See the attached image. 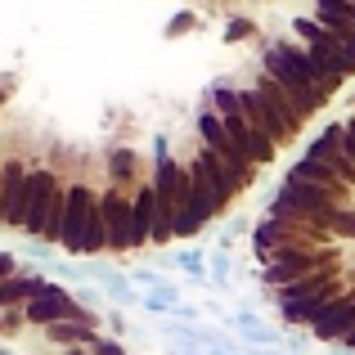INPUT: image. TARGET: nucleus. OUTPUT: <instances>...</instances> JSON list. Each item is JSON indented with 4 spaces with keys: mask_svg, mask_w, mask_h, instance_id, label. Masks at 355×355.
<instances>
[{
    "mask_svg": "<svg viewBox=\"0 0 355 355\" xmlns=\"http://www.w3.org/2000/svg\"><path fill=\"white\" fill-rule=\"evenodd\" d=\"M166 355H193V351H184V347H171V351H166Z\"/></svg>",
    "mask_w": 355,
    "mask_h": 355,
    "instance_id": "26",
    "label": "nucleus"
},
{
    "mask_svg": "<svg viewBox=\"0 0 355 355\" xmlns=\"http://www.w3.org/2000/svg\"><path fill=\"white\" fill-rule=\"evenodd\" d=\"M338 355H355V351H347V347H338Z\"/></svg>",
    "mask_w": 355,
    "mask_h": 355,
    "instance_id": "27",
    "label": "nucleus"
},
{
    "mask_svg": "<svg viewBox=\"0 0 355 355\" xmlns=\"http://www.w3.org/2000/svg\"><path fill=\"white\" fill-rule=\"evenodd\" d=\"M95 216H99V193L90 184L72 180L68 184V211H63V239H59V248L68 257H86V234L95 225Z\"/></svg>",
    "mask_w": 355,
    "mask_h": 355,
    "instance_id": "4",
    "label": "nucleus"
},
{
    "mask_svg": "<svg viewBox=\"0 0 355 355\" xmlns=\"http://www.w3.org/2000/svg\"><path fill=\"white\" fill-rule=\"evenodd\" d=\"M293 36L324 63V68L338 72L342 81L355 77V32L333 36L329 27H320V18H315V14H297V18H293Z\"/></svg>",
    "mask_w": 355,
    "mask_h": 355,
    "instance_id": "2",
    "label": "nucleus"
},
{
    "mask_svg": "<svg viewBox=\"0 0 355 355\" xmlns=\"http://www.w3.org/2000/svg\"><path fill=\"white\" fill-rule=\"evenodd\" d=\"M193 130H198V144H202V148H211V153H216V157H220V162H225L234 175H243L248 184H257V166H252V157L243 153V148L234 144V139H230V130H225V117H220L211 104L198 113V121H193Z\"/></svg>",
    "mask_w": 355,
    "mask_h": 355,
    "instance_id": "3",
    "label": "nucleus"
},
{
    "mask_svg": "<svg viewBox=\"0 0 355 355\" xmlns=\"http://www.w3.org/2000/svg\"><path fill=\"white\" fill-rule=\"evenodd\" d=\"M99 284L108 288V297H113V302H121V306H139V293L130 288L126 275H117V270H99Z\"/></svg>",
    "mask_w": 355,
    "mask_h": 355,
    "instance_id": "19",
    "label": "nucleus"
},
{
    "mask_svg": "<svg viewBox=\"0 0 355 355\" xmlns=\"http://www.w3.org/2000/svg\"><path fill=\"white\" fill-rule=\"evenodd\" d=\"M108 175H113V184L117 189H139V153L135 148H113L108 153Z\"/></svg>",
    "mask_w": 355,
    "mask_h": 355,
    "instance_id": "17",
    "label": "nucleus"
},
{
    "mask_svg": "<svg viewBox=\"0 0 355 355\" xmlns=\"http://www.w3.org/2000/svg\"><path fill=\"white\" fill-rule=\"evenodd\" d=\"M166 261H171L175 270H184V275H189L193 284H207V252H202V248H189V252H171Z\"/></svg>",
    "mask_w": 355,
    "mask_h": 355,
    "instance_id": "18",
    "label": "nucleus"
},
{
    "mask_svg": "<svg viewBox=\"0 0 355 355\" xmlns=\"http://www.w3.org/2000/svg\"><path fill=\"white\" fill-rule=\"evenodd\" d=\"M333 266H347L342 261V243L338 248H279L275 257L261 261V284L275 293V288H288L306 275H320V270H333Z\"/></svg>",
    "mask_w": 355,
    "mask_h": 355,
    "instance_id": "1",
    "label": "nucleus"
},
{
    "mask_svg": "<svg viewBox=\"0 0 355 355\" xmlns=\"http://www.w3.org/2000/svg\"><path fill=\"white\" fill-rule=\"evenodd\" d=\"M153 216H157V189H153V180H139V189L130 193V239H135V252L144 243H153Z\"/></svg>",
    "mask_w": 355,
    "mask_h": 355,
    "instance_id": "12",
    "label": "nucleus"
},
{
    "mask_svg": "<svg viewBox=\"0 0 355 355\" xmlns=\"http://www.w3.org/2000/svg\"><path fill=\"white\" fill-rule=\"evenodd\" d=\"M135 284H144V288H148V293H157V288H162V284H166V279H162V275H157V270H135Z\"/></svg>",
    "mask_w": 355,
    "mask_h": 355,
    "instance_id": "24",
    "label": "nucleus"
},
{
    "mask_svg": "<svg viewBox=\"0 0 355 355\" xmlns=\"http://www.w3.org/2000/svg\"><path fill=\"white\" fill-rule=\"evenodd\" d=\"M27 175H32V166H27L23 157H5V162H0V225L5 230H23Z\"/></svg>",
    "mask_w": 355,
    "mask_h": 355,
    "instance_id": "6",
    "label": "nucleus"
},
{
    "mask_svg": "<svg viewBox=\"0 0 355 355\" xmlns=\"http://www.w3.org/2000/svg\"><path fill=\"white\" fill-rule=\"evenodd\" d=\"M45 284H50V279H45L41 266H23L18 275H9L5 284H0V311H23L36 293H45Z\"/></svg>",
    "mask_w": 355,
    "mask_h": 355,
    "instance_id": "10",
    "label": "nucleus"
},
{
    "mask_svg": "<svg viewBox=\"0 0 355 355\" xmlns=\"http://www.w3.org/2000/svg\"><path fill=\"white\" fill-rule=\"evenodd\" d=\"M225 130H230V139L243 148V153L252 157V166H275V157H279V148H275V139L266 135V130H257L248 117H243V108H234V113H225Z\"/></svg>",
    "mask_w": 355,
    "mask_h": 355,
    "instance_id": "9",
    "label": "nucleus"
},
{
    "mask_svg": "<svg viewBox=\"0 0 355 355\" xmlns=\"http://www.w3.org/2000/svg\"><path fill=\"white\" fill-rule=\"evenodd\" d=\"M90 355H130L126 347H121L117 338H104V333H99L95 342H90Z\"/></svg>",
    "mask_w": 355,
    "mask_h": 355,
    "instance_id": "23",
    "label": "nucleus"
},
{
    "mask_svg": "<svg viewBox=\"0 0 355 355\" xmlns=\"http://www.w3.org/2000/svg\"><path fill=\"white\" fill-rule=\"evenodd\" d=\"M288 175H293V180H311V184H324V189H347V184H342L338 180V171H333V166L329 162H315V157H297V162H293V171H288ZM355 193V189H351Z\"/></svg>",
    "mask_w": 355,
    "mask_h": 355,
    "instance_id": "16",
    "label": "nucleus"
},
{
    "mask_svg": "<svg viewBox=\"0 0 355 355\" xmlns=\"http://www.w3.org/2000/svg\"><path fill=\"white\" fill-rule=\"evenodd\" d=\"M99 216L108 225V252H135V239H130V193L108 184L99 193Z\"/></svg>",
    "mask_w": 355,
    "mask_h": 355,
    "instance_id": "7",
    "label": "nucleus"
},
{
    "mask_svg": "<svg viewBox=\"0 0 355 355\" xmlns=\"http://www.w3.org/2000/svg\"><path fill=\"white\" fill-rule=\"evenodd\" d=\"M0 99H5V95H0Z\"/></svg>",
    "mask_w": 355,
    "mask_h": 355,
    "instance_id": "28",
    "label": "nucleus"
},
{
    "mask_svg": "<svg viewBox=\"0 0 355 355\" xmlns=\"http://www.w3.org/2000/svg\"><path fill=\"white\" fill-rule=\"evenodd\" d=\"M18 329H27V315L23 311H0V338H14Z\"/></svg>",
    "mask_w": 355,
    "mask_h": 355,
    "instance_id": "22",
    "label": "nucleus"
},
{
    "mask_svg": "<svg viewBox=\"0 0 355 355\" xmlns=\"http://www.w3.org/2000/svg\"><path fill=\"white\" fill-rule=\"evenodd\" d=\"M95 338H99V329H90V324H72V320L50 324V329H45V342H50V347H68V351L90 347Z\"/></svg>",
    "mask_w": 355,
    "mask_h": 355,
    "instance_id": "15",
    "label": "nucleus"
},
{
    "mask_svg": "<svg viewBox=\"0 0 355 355\" xmlns=\"http://www.w3.org/2000/svg\"><path fill=\"white\" fill-rule=\"evenodd\" d=\"M248 32H252V23H248V18H230V27H225V41H243Z\"/></svg>",
    "mask_w": 355,
    "mask_h": 355,
    "instance_id": "25",
    "label": "nucleus"
},
{
    "mask_svg": "<svg viewBox=\"0 0 355 355\" xmlns=\"http://www.w3.org/2000/svg\"><path fill=\"white\" fill-rule=\"evenodd\" d=\"M189 166H193V171H202V175H207V180L216 184L220 193H230V198H239L243 189H252V184L243 180V175H234V171H230V166L220 162V157L211 153V148H198V153L189 157Z\"/></svg>",
    "mask_w": 355,
    "mask_h": 355,
    "instance_id": "13",
    "label": "nucleus"
},
{
    "mask_svg": "<svg viewBox=\"0 0 355 355\" xmlns=\"http://www.w3.org/2000/svg\"><path fill=\"white\" fill-rule=\"evenodd\" d=\"M207 270H211V284L225 288V284H230V252H225V248H216V252L207 257Z\"/></svg>",
    "mask_w": 355,
    "mask_h": 355,
    "instance_id": "21",
    "label": "nucleus"
},
{
    "mask_svg": "<svg viewBox=\"0 0 355 355\" xmlns=\"http://www.w3.org/2000/svg\"><path fill=\"white\" fill-rule=\"evenodd\" d=\"M239 108H243V117H248L252 126L266 130V135L275 139V148H284V144H293V139H297V130L288 126V121H284V117L275 113V108L266 104V99L257 95V86H243V90H239Z\"/></svg>",
    "mask_w": 355,
    "mask_h": 355,
    "instance_id": "8",
    "label": "nucleus"
},
{
    "mask_svg": "<svg viewBox=\"0 0 355 355\" xmlns=\"http://www.w3.org/2000/svg\"><path fill=\"white\" fill-rule=\"evenodd\" d=\"M351 329H355V288H347V293L329 306V315L311 329V338L315 342H338V347H342Z\"/></svg>",
    "mask_w": 355,
    "mask_h": 355,
    "instance_id": "11",
    "label": "nucleus"
},
{
    "mask_svg": "<svg viewBox=\"0 0 355 355\" xmlns=\"http://www.w3.org/2000/svg\"><path fill=\"white\" fill-rule=\"evenodd\" d=\"M252 86H257V95H261V99H266V104H270V108H275V113H279V117H284V121H288V126H293V130H297V135H302V126H306V121H302V113H297V108H293V99H288V90H284V86H279V81H275V77H266V72H257V81H252Z\"/></svg>",
    "mask_w": 355,
    "mask_h": 355,
    "instance_id": "14",
    "label": "nucleus"
},
{
    "mask_svg": "<svg viewBox=\"0 0 355 355\" xmlns=\"http://www.w3.org/2000/svg\"><path fill=\"white\" fill-rule=\"evenodd\" d=\"M329 230H333V239H338V243H355V202H351V207H338V211H333Z\"/></svg>",
    "mask_w": 355,
    "mask_h": 355,
    "instance_id": "20",
    "label": "nucleus"
},
{
    "mask_svg": "<svg viewBox=\"0 0 355 355\" xmlns=\"http://www.w3.org/2000/svg\"><path fill=\"white\" fill-rule=\"evenodd\" d=\"M63 193V180L50 171V166H32V175H27V193H23V234L41 243L45 234V216H50L54 198Z\"/></svg>",
    "mask_w": 355,
    "mask_h": 355,
    "instance_id": "5",
    "label": "nucleus"
}]
</instances>
